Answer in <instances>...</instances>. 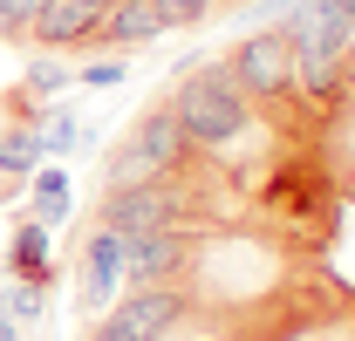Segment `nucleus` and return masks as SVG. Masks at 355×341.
Listing matches in <instances>:
<instances>
[{
	"label": "nucleus",
	"mask_w": 355,
	"mask_h": 341,
	"mask_svg": "<svg viewBox=\"0 0 355 341\" xmlns=\"http://www.w3.org/2000/svg\"><path fill=\"white\" fill-rule=\"evenodd\" d=\"M69 82H76V69H69L62 55H35V62H28V76H21V89H28L35 103H48V96H62Z\"/></svg>",
	"instance_id": "nucleus-14"
},
{
	"label": "nucleus",
	"mask_w": 355,
	"mask_h": 341,
	"mask_svg": "<svg viewBox=\"0 0 355 341\" xmlns=\"http://www.w3.org/2000/svg\"><path fill=\"white\" fill-rule=\"evenodd\" d=\"M42 314H48V287H42V280H21V273L0 266V321L28 328V321H42Z\"/></svg>",
	"instance_id": "nucleus-11"
},
{
	"label": "nucleus",
	"mask_w": 355,
	"mask_h": 341,
	"mask_svg": "<svg viewBox=\"0 0 355 341\" xmlns=\"http://www.w3.org/2000/svg\"><path fill=\"white\" fill-rule=\"evenodd\" d=\"M35 14H42V0H0V42H28Z\"/></svg>",
	"instance_id": "nucleus-15"
},
{
	"label": "nucleus",
	"mask_w": 355,
	"mask_h": 341,
	"mask_svg": "<svg viewBox=\"0 0 355 341\" xmlns=\"http://www.w3.org/2000/svg\"><path fill=\"white\" fill-rule=\"evenodd\" d=\"M0 341H21V328H14V321H0Z\"/></svg>",
	"instance_id": "nucleus-18"
},
{
	"label": "nucleus",
	"mask_w": 355,
	"mask_h": 341,
	"mask_svg": "<svg viewBox=\"0 0 355 341\" xmlns=\"http://www.w3.org/2000/svg\"><path fill=\"white\" fill-rule=\"evenodd\" d=\"M178 321H184V294H178L171 280L164 287H137V294L110 300V328L130 341H171Z\"/></svg>",
	"instance_id": "nucleus-6"
},
{
	"label": "nucleus",
	"mask_w": 355,
	"mask_h": 341,
	"mask_svg": "<svg viewBox=\"0 0 355 341\" xmlns=\"http://www.w3.org/2000/svg\"><path fill=\"white\" fill-rule=\"evenodd\" d=\"M191 266V239L178 225H157V232H137L130 239V280L137 287H164Z\"/></svg>",
	"instance_id": "nucleus-7"
},
{
	"label": "nucleus",
	"mask_w": 355,
	"mask_h": 341,
	"mask_svg": "<svg viewBox=\"0 0 355 341\" xmlns=\"http://www.w3.org/2000/svg\"><path fill=\"white\" fill-rule=\"evenodd\" d=\"M184 212H191V198L178 191V177H144V184H123V191H103V218H96V225L137 239V232L178 225Z\"/></svg>",
	"instance_id": "nucleus-4"
},
{
	"label": "nucleus",
	"mask_w": 355,
	"mask_h": 341,
	"mask_svg": "<svg viewBox=\"0 0 355 341\" xmlns=\"http://www.w3.org/2000/svg\"><path fill=\"white\" fill-rule=\"evenodd\" d=\"M294 42V96L308 103H342L349 89V55H355V0H301L280 14Z\"/></svg>",
	"instance_id": "nucleus-1"
},
{
	"label": "nucleus",
	"mask_w": 355,
	"mask_h": 341,
	"mask_svg": "<svg viewBox=\"0 0 355 341\" xmlns=\"http://www.w3.org/2000/svg\"><path fill=\"white\" fill-rule=\"evenodd\" d=\"M76 82H83V89H116V82H123V62H83Z\"/></svg>",
	"instance_id": "nucleus-17"
},
{
	"label": "nucleus",
	"mask_w": 355,
	"mask_h": 341,
	"mask_svg": "<svg viewBox=\"0 0 355 341\" xmlns=\"http://www.w3.org/2000/svg\"><path fill=\"white\" fill-rule=\"evenodd\" d=\"M89 7H103V14H110V7H116V0H89Z\"/></svg>",
	"instance_id": "nucleus-19"
},
{
	"label": "nucleus",
	"mask_w": 355,
	"mask_h": 341,
	"mask_svg": "<svg viewBox=\"0 0 355 341\" xmlns=\"http://www.w3.org/2000/svg\"><path fill=\"white\" fill-rule=\"evenodd\" d=\"M35 137H42V157H69V150H76V137H83V116H76V103H42V116H35Z\"/></svg>",
	"instance_id": "nucleus-12"
},
{
	"label": "nucleus",
	"mask_w": 355,
	"mask_h": 341,
	"mask_svg": "<svg viewBox=\"0 0 355 341\" xmlns=\"http://www.w3.org/2000/svg\"><path fill=\"white\" fill-rule=\"evenodd\" d=\"M225 69H232V82L246 89L253 103H266V110L287 103V96H294V42H287V28H280V21H273V28H253L246 42L232 48Z\"/></svg>",
	"instance_id": "nucleus-3"
},
{
	"label": "nucleus",
	"mask_w": 355,
	"mask_h": 341,
	"mask_svg": "<svg viewBox=\"0 0 355 341\" xmlns=\"http://www.w3.org/2000/svg\"><path fill=\"white\" fill-rule=\"evenodd\" d=\"M253 110H260V103L232 82L225 62H198V69L171 89V116H178V130H184L191 150H225V143H239V137L253 130Z\"/></svg>",
	"instance_id": "nucleus-2"
},
{
	"label": "nucleus",
	"mask_w": 355,
	"mask_h": 341,
	"mask_svg": "<svg viewBox=\"0 0 355 341\" xmlns=\"http://www.w3.org/2000/svg\"><path fill=\"white\" fill-rule=\"evenodd\" d=\"M7 273L55 287V225H42V218H21V225H14V239H7Z\"/></svg>",
	"instance_id": "nucleus-9"
},
{
	"label": "nucleus",
	"mask_w": 355,
	"mask_h": 341,
	"mask_svg": "<svg viewBox=\"0 0 355 341\" xmlns=\"http://www.w3.org/2000/svg\"><path fill=\"white\" fill-rule=\"evenodd\" d=\"M103 28V7L89 0H42V14L28 21V42L35 48H76V42H96Z\"/></svg>",
	"instance_id": "nucleus-8"
},
{
	"label": "nucleus",
	"mask_w": 355,
	"mask_h": 341,
	"mask_svg": "<svg viewBox=\"0 0 355 341\" xmlns=\"http://www.w3.org/2000/svg\"><path fill=\"white\" fill-rule=\"evenodd\" d=\"M150 7L164 14V35H171V28H198V21L212 14V0H150Z\"/></svg>",
	"instance_id": "nucleus-16"
},
{
	"label": "nucleus",
	"mask_w": 355,
	"mask_h": 341,
	"mask_svg": "<svg viewBox=\"0 0 355 341\" xmlns=\"http://www.w3.org/2000/svg\"><path fill=\"white\" fill-rule=\"evenodd\" d=\"M28 184H35V212H28V218L62 225V218H69V205H76V184H69V170H48V164H42Z\"/></svg>",
	"instance_id": "nucleus-13"
},
{
	"label": "nucleus",
	"mask_w": 355,
	"mask_h": 341,
	"mask_svg": "<svg viewBox=\"0 0 355 341\" xmlns=\"http://www.w3.org/2000/svg\"><path fill=\"white\" fill-rule=\"evenodd\" d=\"M123 280H130V239L110 232V225H96V232L83 239V280H76L83 314H103L110 300L123 294Z\"/></svg>",
	"instance_id": "nucleus-5"
},
{
	"label": "nucleus",
	"mask_w": 355,
	"mask_h": 341,
	"mask_svg": "<svg viewBox=\"0 0 355 341\" xmlns=\"http://www.w3.org/2000/svg\"><path fill=\"white\" fill-rule=\"evenodd\" d=\"M164 35V14L150 7V0H116L110 14H103V28H96V42L103 48H144Z\"/></svg>",
	"instance_id": "nucleus-10"
}]
</instances>
